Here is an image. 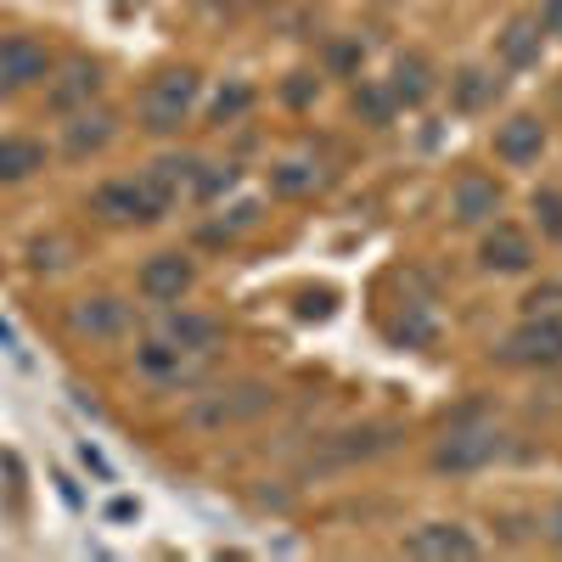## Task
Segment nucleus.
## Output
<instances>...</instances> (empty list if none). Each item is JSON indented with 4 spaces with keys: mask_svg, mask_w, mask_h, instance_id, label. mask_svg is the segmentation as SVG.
Segmentation results:
<instances>
[{
    "mask_svg": "<svg viewBox=\"0 0 562 562\" xmlns=\"http://www.w3.org/2000/svg\"><path fill=\"white\" fill-rule=\"evenodd\" d=\"M540 29L546 34H562V0H546V7H540Z\"/></svg>",
    "mask_w": 562,
    "mask_h": 562,
    "instance_id": "nucleus-29",
    "label": "nucleus"
},
{
    "mask_svg": "<svg viewBox=\"0 0 562 562\" xmlns=\"http://www.w3.org/2000/svg\"><path fill=\"white\" fill-rule=\"evenodd\" d=\"M389 90H394V108H422V102L434 97V68H428V57H422V52H405V57L394 63Z\"/></svg>",
    "mask_w": 562,
    "mask_h": 562,
    "instance_id": "nucleus-19",
    "label": "nucleus"
},
{
    "mask_svg": "<svg viewBox=\"0 0 562 562\" xmlns=\"http://www.w3.org/2000/svg\"><path fill=\"white\" fill-rule=\"evenodd\" d=\"M394 338H400V344H411V349H428V344L439 338V326H434V315H428V310H416V304H411V310L394 321Z\"/></svg>",
    "mask_w": 562,
    "mask_h": 562,
    "instance_id": "nucleus-26",
    "label": "nucleus"
},
{
    "mask_svg": "<svg viewBox=\"0 0 562 562\" xmlns=\"http://www.w3.org/2000/svg\"><path fill=\"white\" fill-rule=\"evenodd\" d=\"M186 360H192V355L175 349L169 338H153V344L135 349V371H140V378H153V383H186V378H192V366H186Z\"/></svg>",
    "mask_w": 562,
    "mask_h": 562,
    "instance_id": "nucleus-18",
    "label": "nucleus"
},
{
    "mask_svg": "<svg viewBox=\"0 0 562 562\" xmlns=\"http://www.w3.org/2000/svg\"><path fill=\"white\" fill-rule=\"evenodd\" d=\"M108 518H119V524L135 518V501H113V506H108Z\"/></svg>",
    "mask_w": 562,
    "mask_h": 562,
    "instance_id": "nucleus-35",
    "label": "nucleus"
},
{
    "mask_svg": "<svg viewBox=\"0 0 562 562\" xmlns=\"http://www.w3.org/2000/svg\"><path fill=\"white\" fill-rule=\"evenodd\" d=\"M315 186H321L315 164H276L270 169V192H281V198H310Z\"/></svg>",
    "mask_w": 562,
    "mask_h": 562,
    "instance_id": "nucleus-23",
    "label": "nucleus"
},
{
    "mask_svg": "<svg viewBox=\"0 0 562 562\" xmlns=\"http://www.w3.org/2000/svg\"><path fill=\"white\" fill-rule=\"evenodd\" d=\"M546 153V124L535 113H512L506 124H495V158L512 169H529Z\"/></svg>",
    "mask_w": 562,
    "mask_h": 562,
    "instance_id": "nucleus-13",
    "label": "nucleus"
},
{
    "mask_svg": "<svg viewBox=\"0 0 562 562\" xmlns=\"http://www.w3.org/2000/svg\"><path fill=\"white\" fill-rule=\"evenodd\" d=\"M0 349H7L12 360H23V344H18V333H12V326H7V321H0Z\"/></svg>",
    "mask_w": 562,
    "mask_h": 562,
    "instance_id": "nucleus-33",
    "label": "nucleus"
},
{
    "mask_svg": "<svg viewBox=\"0 0 562 562\" xmlns=\"http://www.w3.org/2000/svg\"><path fill=\"white\" fill-rule=\"evenodd\" d=\"M97 90H102V68L90 57H74L52 85H45V108H52V113H79V108H90Z\"/></svg>",
    "mask_w": 562,
    "mask_h": 562,
    "instance_id": "nucleus-14",
    "label": "nucleus"
},
{
    "mask_svg": "<svg viewBox=\"0 0 562 562\" xmlns=\"http://www.w3.org/2000/svg\"><path fill=\"white\" fill-rule=\"evenodd\" d=\"M501 97V79L490 74V68H461L456 79H450V102L461 108V113H479V108H490Z\"/></svg>",
    "mask_w": 562,
    "mask_h": 562,
    "instance_id": "nucleus-20",
    "label": "nucleus"
},
{
    "mask_svg": "<svg viewBox=\"0 0 562 562\" xmlns=\"http://www.w3.org/2000/svg\"><path fill=\"white\" fill-rule=\"evenodd\" d=\"M140 180H147V192L158 198V209L169 214L175 203H180V192H192V180H198V158H180V153H164L147 175H140Z\"/></svg>",
    "mask_w": 562,
    "mask_h": 562,
    "instance_id": "nucleus-17",
    "label": "nucleus"
},
{
    "mask_svg": "<svg viewBox=\"0 0 562 562\" xmlns=\"http://www.w3.org/2000/svg\"><path fill=\"white\" fill-rule=\"evenodd\" d=\"M79 461H85V467H90V473H97L102 484H113V479H119V473H113V461H108L97 445H90V439H79Z\"/></svg>",
    "mask_w": 562,
    "mask_h": 562,
    "instance_id": "nucleus-28",
    "label": "nucleus"
},
{
    "mask_svg": "<svg viewBox=\"0 0 562 562\" xmlns=\"http://www.w3.org/2000/svg\"><path fill=\"white\" fill-rule=\"evenodd\" d=\"M45 169V147L29 135H0V180H29Z\"/></svg>",
    "mask_w": 562,
    "mask_h": 562,
    "instance_id": "nucleus-21",
    "label": "nucleus"
},
{
    "mask_svg": "<svg viewBox=\"0 0 562 562\" xmlns=\"http://www.w3.org/2000/svg\"><path fill=\"white\" fill-rule=\"evenodd\" d=\"M52 484H57V490H63V501H68V506H79V490H74V479H68V473H57V479H52Z\"/></svg>",
    "mask_w": 562,
    "mask_h": 562,
    "instance_id": "nucleus-34",
    "label": "nucleus"
},
{
    "mask_svg": "<svg viewBox=\"0 0 562 562\" xmlns=\"http://www.w3.org/2000/svg\"><path fill=\"white\" fill-rule=\"evenodd\" d=\"M231 186H237V169L231 164H198V180H192V198L198 203H214V198H225Z\"/></svg>",
    "mask_w": 562,
    "mask_h": 562,
    "instance_id": "nucleus-27",
    "label": "nucleus"
},
{
    "mask_svg": "<svg viewBox=\"0 0 562 562\" xmlns=\"http://www.w3.org/2000/svg\"><path fill=\"white\" fill-rule=\"evenodd\" d=\"M310 90H315V79H310V74H293V85H288V102H310Z\"/></svg>",
    "mask_w": 562,
    "mask_h": 562,
    "instance_id": "nucleus-32",
    "label": "nucleus"
},
{
    "mask_svg": "<svg viewBox=\"0 0 562 562\" xmlns=\"http://www.w3.org/2000/svg\"><path fill=\"white\" fill-rule=\"evenodd\" d=\"M333 310V293H304V304H299V315H326Z\"/></svg>",
    "mask_w": 562,
    "mask_h": 562,
    "instance_id": "nucleus-31",
    "label": "nucleus"
},
{
    "mask_svg": "<svg viewBox=\"0 0 562 562\" xmlns=\"http://www.w3.org/2000/svg\"><path fill=\"white\" fill-rule=\"evenodd\" d=\"M231 7H259V0H231Z\"/></svg>",
    "mask_w": 562,
    "mask_h": 562,
    "instance_id": "nucleus-36",
    "label": "nucleus"
},
{
    "mask_svg": "<svg viewBox=\"0 0 562 562\" xmlns=\"http://www.w3.org/2000/svg\"><path fill=\"white\" fill-rule=\"evenodd\" d=\"M529 209H535L540 237H546V243H562V186H535Z\"/></svg>",
    "mask_w": 562,
    "mask_h": 562,
    "instance_id": "nucleus-24",
    "label": "nucleus"
},
{
    "mask_svg": "<svg viewBox=\"0 0 562 562\" xmlns=\"http://www.w3.org/2000/svg\"><path fill=\"white\" fill-rule=\"evenodd\" d=\"M501 360H512V366H562V310H529L506 333Z\"/></svg>",
    "mask_w": 562,
    "mask_h": 562,
    "instance_id": "nucleus-3",
    "label": "nucleus"
},
{
    "mask_svg": "<svg viewBox=\"0 0 562 562\" xmlns=\"http://www.w3.org/2000/svg\"><path fill=\"white\" fill-rule=\"evenodd\" d=\"M405 551L411 557H428V562H473L484 546L473 540L467 524H422L405 535Z\"/></svg>",
    "mask_w": 562,
    "mask_h": 562,
    "instance_id": "nucleus-10",
    "label": "nucleus"
},
{
    "mask_svg": "<svg viewBox=\"0 0 562 562\" xmlns=\"http://www.w3.org/2000/svg\"><path fill=\"white\" fill-rule=\"evenodd\" d=\"M164 338L186 355H214L220 338H225V326L203 310H164Z\"/></svg>",
    "mask_w": 562,
    "mask_h": 562,
    "instance_id": "nucleus-15",
    "label": "nucleus"
},
{
    "mask_svg": "<svg viewBox=\"0 0 562 562\" xmlns=\"http://www.w3.org/2000/svg\"><path fill=\"white\" fill-rule=\"evenodd\" d=\"M45 74H52V52L34 34H0V97H18Z\"/></svg>",
    "mask_w": 562,
    "mask_h": 562,
    "instance_id": "nucleus-6",
    "label": "nucleus"
},
{
    "mask_svg": "<svg viewBox=\"0 0 562 562\" xmlns=\"http://www.w3.org/2000/svg\"><path fill=\"white\" fill-rule=\"evenodd\" d=\"M135 288H140V299H153V304H180L186 293L198 288V265H192V254H153L147 265H140V276H135Z\"/></svg>",
    "mask_w": 562,
    "mask_h": 562,
    "instance_id": "nucleus-7",
    "label": "nucleus"
},
{
    "mask_svg": "<svg viewBox=\"0 0 562 562\" xmlns=\"http://www.w3.org/2000/svg\"><path fill=\"white\" fill-rule=\"evenodd\" d=\"M479 265L495 270V276H524V270L535 265L529 231H524V225H512V220H490L484 243H479Z\"/></svg>",
    "mask_w": 562,
    "mask_h": 562,
    "instance_id": "nucleus-8",
    "label": "nucleus"
},
{
    "mask_svg": "<svg viewBox=\"0 0 562 562\" xmlns=\"http://www.w3.org/2000/svg\"><path fill=\"white\" fill-rule=\"evenodd\" d=\"M546 540L562 551V501H551V512H546Z\"/></svg>",
    "mask_w": 562,
    "mask_h": 562,
    "instance_id": "nucleus-30",
    "label": "nucleus"
},
{
    "mask_svg": "<svg viewBox=\"0 0 562 562\" xmlns=\"http://www.w3.org/2000/svg\"><path fill=\"white\" fill-rule=\"evenodd\" d=\"M119 135V113H108V108H79V113H68V124H63V158H97L108 140Z\"/></svg>",
    "mask_w": 562,
    "mask_h": 562,
    "instance_id": "nucleus-12",
    "label": "nucleus"
},
{
    "mask_svg": "<svg viewBox=\"0 0 562 562\" xmlns=\"http://www.w3.org/2000/svg\"><path fill=\"white\" fill-rule=\"evenodd\" d=\"M501 203H506V192H501L495 175L467 169V175H456V186H450V220H456V225H490V220L501 214Z\"/></svg>",
    "mask_w": 562,
    "mask_h": 562,
    "instance_id": "nucleus-9",
    "label": "nucleus"
},
{
    "mask_svg": "<svg viewBox=\"0 0 562 562\" xmlns=\"http://www.w3.org/2000/svg\"><path fill=\"white\" fill-rule=\"evenodd\" d=\"M501 450H506V434L495 428V422L461 416V422H450V428L439 434L434 467H439V473H479V467H490Z\"/></svg>",
    "mask_w": 562,
    "mask_h": 562,
    "instance_id": "nucleus-2",
    "label": "nucleus"
},
{
    "mask_svg": "<svg viewBox=\"0 0 562 562\" xmlns=\"http://www.w3.org/2000/svg\"><path fill=\"white\" fill-rule=\"evenodd\" d=\"M90 214H97L102 225H153V220H164L158 198L147 192V180H140V175L102 180L97 192H90Z\"/></svg>",
    "mask_w": 562,
    "mask_h": 562,
    "instance_id": "nucleus-4",
    "label": "nucleus"
},
{
    "mask_svg": "<svg viewBox=\"0 0 562 562\" xmlns=\"http://www.w3.org/2000/svg\"><path fill=\"white\" fill-rule=\"evenodd\" d=\"M270 405H276V389H270V383H237V389L209 394V400L192 411V422H198V428H237V422L265 416Z\"/></svg>",
    "mask_w": 562,
    "mask_h": 562,
    "instance_id": "nucleus-5",
    "label": "nucleus"
},
{
    "mask_svg": "<svg viewBox=\"0 0 562 562\" xmlns=\"http://www.w3.org/2000/svg\"><path fill=\"white\" fill-rule=\"evenodd\" d=\"M540 45H546L540 18H512L495 34V57H501V68H535L540 63Z\"/></svg>",
    "mask_w": 562,
    "mask_h": 562,
    "instance_id": "nucleus-16",
    "label": "nucleus"
},
{
    "mask_svg": "<svg viewBox=\"0 0 562 562\" xmlns=\"http://www.w3.org/2000/svg\"><path fill=\"white\" fill-rule=\"evenodd\" d=\"M355 113H360V124H371V130H383V124H394V90L383 85V79H360L355 85Z\"/></svg>",
    "mask_w": 562,
    "mask_h": 562,
    "instance_id": "nucleus-22",
    "label": "nucleus"
},
{
    "mask_svg": "<svg viewBox=\"0 0 562 562\" xmlns=\"http://www.w3.org/2000/svg\"><path fill=\"white\" fill-rule=\"evenodd\" d=\"M248 108H254V85L231 79V85L220 90V97H214V108H209V124H237Z\"/></svg>",
    "mask_w": 562,
    "mask_h": 562,
    "instance_id": "nucleus-25",
    "label": "nucleus"
},
{
    "mask_svg": "<svg viewBox=\"0 0 562 562\" xmlns=\"http://www.w3.org/2000/svg\"><path fill=\"white\" fill-rule=\"evenodd\" d=\"M203 97V79L198 68H164L147 79V90H140V130L147 135H175L186 119H192Z\"/></svg>",
    "mask_w": 562,
    "mask_h": 562,
    "instance_id": "nucleus-1",
    "label": "nucleus"
},
{
    "mask_svg": "<svg viewBox=\"0 0 562 562\" xmlns=\"http://www.w3.org/2000/svg\"><path fill=\"white\" fill-rule=\"evenodd\" d=\"M124 326H130V304L113 299V293H90V299H79V304L68 310V333H74V338H90V344L119 338Z\"/></svg>",
    "mask_w": 562,
    "mask_h": 562,
    "instance_id": "nucleus-11",
    "label": "nucleus"
}]
</instances>
